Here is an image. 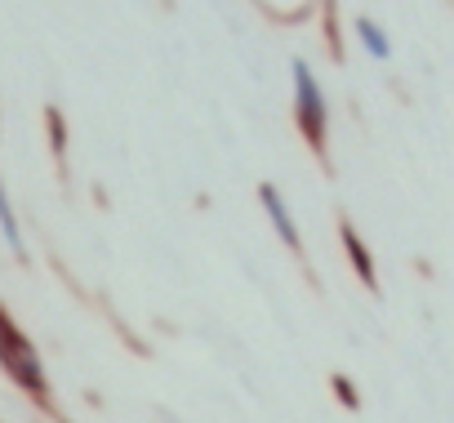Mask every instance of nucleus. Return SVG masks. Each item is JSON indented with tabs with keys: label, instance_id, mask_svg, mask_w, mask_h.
<instances>
[{
	"label": "nucleus",
	"instance_id": "obj_1",
	"mask_svg": "<svg viewBox=\"0 0 454 423\" xmlns=\"http://www.w3.org/2000/svg\"><path fill=\"white\" fill-rule=\"evenodd\" d=\"M0 370H5L27 396H36L41 405L50 401V379H45V365L32 348V339L14 325V317L0 308Z\"/></svg>",
	"mask_w": 454,
	"mask_h": 423
},
{
	"label": "nucleus",
	"instance_id": "obj_2",
	"mask_svg": "<svg viewBox=\"0 0 454 423\" xmlns=\"http://www.w3.org/2000/svg\"><path fill=\"white\" fill-rule=\"evenodd\" d=\"M290 81H294V125L303 134V143L325 156V143H330V103H325V90L317 81V72L299 59L290 67Z\"/></svg>",
	"mask_w": 454,
	"mask_h": 423
},
{
	"label": "nucleus",
	"instance_id": "obj_3",
	"mask_svg": "<svg viewBox=\"0 0 454 423\" xmlns=\"http://www.w3.org/2000/svg\"><path fill=\"white\" fill-rule=\"evenodd\" d=\"M259 200H263V215H268V223H272V232L281 237V246H286V250H294V255H303V232H299V223H294V215H290V205H286V196H281V187H272V183H263V187H259Z\"/></svg>",
	"mask_w": 454,
	"mask_h": 423
},
{
	"label": "nucleus",
	"instance_id": "obj_4",
	"mask_svg": "<svg viewBox=\"0 0 454 423\" xmlns=\"http://www.w3.org/2000/svg\"><path fill=\"white\" fill-rule=\"evenodd\" d=\"M339 237H343V255H348V263H352V272L361 277V286H370V290H374L379 281H374V259H370V250H365V241L356 237V228H352V223H343V228H339Z\"/></svg>",
	"mask_w": 454,
	"mask_h": 423
},
{
	"label": "nucleus",
	"instance_id": "obj_5",
	"mask_svg": "<svg viewBox=\"0 0 454 423\" xmlns=\"http://www.w3.org/2000/svg\"><path fill=\"white\" fill-rule=\"evenodd\" d=\"M356 41H361V50H365L370 59H379V63L392 59V41H387V32H383L374 19H356Z\"/></svg>",
	"mask_w": 454,
	"mask_h": 423
},
{
	"label": "nucleus",
	"instance_id": "obj_6",
	"mask_svg": "<svg viewBox=\"0 0 454 423\" xmlns=\"http://www.w3.org/2000/svg\"><path fill=\"white\" fill-rule=\"evenodd\" d=\"M0 237H5V246L14 255H23V228H19V215H14V205H10L5 183H0Z\"/></svg>",
	"mask_w": 454,
	"mask_h": 423
},
{
	"label": "nucleus",
	"instance_id": "obj_7",
	"mask_svg": "<svg viewBox=\"0 0 454 423\" xmlns=\"http://www.w3.org/2000/svg\"><path fill=\"white\" fill-rule=\"evenodd\" d=\"M334 388H339V401H343V405H348V410H356V405H361V401H356V392H352V383H348V379H343V374H339V379H334Z\"/></svg>",
	"mask_w": 454,
	"mask_h": 423
}]
</instances>
